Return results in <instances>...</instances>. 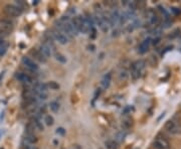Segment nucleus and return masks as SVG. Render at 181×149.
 <instances>
[{
  "mask_svg": "<svg viewBox=\"0 0 181 149\" xmlns=\"http://www.w3.org/2000/svg\"><path fill=\"white\" fill-rule=\"evenodd\" d=\"M4 74H5V71H3L2 73H0V82H1V80L3 79V76H4Z\"/></svg>",
  "mask_w": 181,
  "mask_h": 149,
  "instance_id": "42",
  "label": "nucleus"
},
{
  "mask_svg": "<svg viewBox=\"0 0 181 149\" xmlns=\"http://www.w3.org/2000/svg\"><path fill=\"white\" fill-rule=\"evenodd\" d=\"M134 109L132 108V107H130V106H127L125 109H124V111H123V113L124 114H128V113H130L131 111H133Z\"/></svg>",
  "mask_w": 181,
  "mask_h": 149,
  "instance_id": "37",
  "label": "nucleus"
},
{
  "mask_svg": "<svg viewBox=\"0 0 181 149\" xmlns=\"http://www.w3.org/2000/svg\"><path fill=\"white\" fill-rule=\"evenodd\" d=\"M111 82H112V74L111 73H108V74H105L104 78L102 79V82H101L103 89H108L110 87V85H111Z\"/></svg>",
  "mask_w": 181,
  "mask_h": 149,
  "instance_id": "14",
  "label": "nucleus"
},
{
  "mask_svg": "<svg viewBox=\"0 0 181 149\" xmlns=\"http://www.w3.org/2000/svg\"><path fill=\"white\" fill-rule=\"evenodd\" d=\"M44 122H45V124H46L47 126H51V125H53V123H54V119H53L52 116L46 115L44 117Z\"/></svg>",
  "mask_w": 181,
  "mask_h": 149,
  "instance_id": "27",
  "label": "nucleus"
},
{
  "mask_svg": "<svg viewBox=\"0 0 181 149\" xmlns=\"http://www.w3.org/2000/svg\"><path fill=\"white\" fill-rule=\"evenodd\" d=\"M119 30H117V29H116V30H114V31H113V36H118V35H119Z\"/></svg>",
  "mask_w": 181,
  "mask_h": 149,
  "instance_id": "41",
  "label": "nucleus"
},
{
  "mask_svg": "<svg viewBox=\"0 0 181 149\" xmlns=\"http://www.w3.org/2000/svg\"><path fill=\"white\" fill-rule=\"evenodd\" d=\"M88 49H89L90 51H96V47H95L94 45H88Z\"/></svg>",
  "mask_w": 181,
  "mask_h": 149,
  "instance_id": "39",
  "label": "nucleus"
},
{
  "mask_svg": "<svg viewBox=\"0 0 181 149\" xmlns=\"http://www.w3.org/2000/svg\"><path fill=\"white\" fill-rule=\"evenodd\" d=\"M30 123H32L34 125V127L38 131H43L44 127L42 125V121H41V118L39 114L36 113V115H33L31 118H30Z\"/></svg>",
  "mask_w": 181,
  "mask_h": 149,
  "instance_id": "8",
  "label": "nucleus"
},
{
  "mask_svg": "<svg viewBox=\"0 0 181 149\" xmlns=\"http://www.w3.org/2000/svg\"><path fill=\"white\" fill-rule=\"evenodd\" d=\"M35 130L36 128L34 127V125L32 123H28L25 125V134L35 135Z\"/></svg>",
  "mask_w": 181,
  "mask_h": 149,
  "instance_id": "21",
  "label": "nucleus"
},
{
  "mask_svg": "<svg viewBox=\"0 0 181 149\" xmlns=\"http://www.w3.org/2000/svg\"><path fill=\"white\" fill-rule=\"evenodd\" d=\"M152 45V39L151 37H148V39H145L144 41H142V43L139 45L138 47V51L140 53H146L148 51H149L150 47H151Z\"/></svg>",
  "mask_w": 181,
  "mask_h": 149,
  "instance_id": "7",
  "label": "nucleus"
},
{
  "mask_svg": "<svg viewBox=\"0 0 181 149\" xmlns=\"http://www.w3.org/2000/svg\"><path fill=\"white\" fill-rule=\"evenodd\" d=\"M128 21V17L126 15V12H123L120 14V20H119V24L120 25H124L126 22Z\"/></svg>",
  "mask_w": 181,
  "mask_h": 149,
  "instance_id": "26",
  "label": "nucleus"
},
{
  "mask_svg": "<svg viewBox=\"0 0 181 149\" xmlns=\"http://www.w3.org/2000/svg\"><path fill=\"white\" fill-rule=\"evenodd\" d=\"M49 108L53 113H58V110H60V104L56 101H52V102L49 103Z\"/></svg>",
  "mask_w": 181,
  "mask_h": 149,
  "instance_id": "23",
  "label": "nucleus"
},
{
  "mask_svg": "<svg viewBox=\"0 0 181 149\" xmlns=\"http://www.w3.org/2000/svg\"><path fill=\"white\" fill-rule=\"evenodd\" d=\"M146 7V2L145 1H137V8L143 9Z\"/></svg>",
  "mask_w": 181,
  "mask_h": 149,
  "instance_id": "32",
  "label": "nucleus"
},
{
  "mask_svg": "<svg viewBox=\"0 0 181 149\" xmlns=\"http://www.w3.org/2000/svg\"><path fill=\"white\" fill-rule=\"evenodd\" d=\"M164 129L167 132L172 135H179L181 134V124L179 122L175 121L174 119H170L165 123Z\"/></svg>",
  "mask_w": 181,
  "mask_h": 149,
  "instance_id": "2",
  "label": "nucleus"
},
{
  "mask_svg": "<svg viewBox=\"0 0 181 149\" xmlns=\"http://www.w3.org/2000/svg\"><path fill=\"white\" fill-rule=\"evenodd\" d=\"M119 20H120V12L118 9H115L111 13L110 17H109V24H110V26H115L117 24H119Z\"/></svg>",
  "mask_w": 181,
  "mask_h": 149,
  "instance_id": "10",
  "label": "nucleus"
},
{
  "mask_svg": "<svg viewBox=\"0 0 181 149\" xmlns=\"http://www.w3.org/2000/svg\"><path fill=\"white\" fill-rule=\"evenodd\" d=\"M145 67H146V63H145V61H143V60L136 61V62L133 63V64L131 65L130 74H131V77H132L133 80H137L141 77V74H142Z\"/></svg>",
  "mask_w": 181,
  "mask_h": 149,
  "instance_id": "1",
  "label": "nucleus"
},
{
  "mask_svg": "<svg viewBox=\"0 0 181 149\" xmlns=\"http://www.w3.org/2000/svg\"><path fill=\"white\" fill-rule=\"evenodd\" d=\"M119 79H120V81H123V82L127 81V80L129 79V72L128 71L125 70V69H123L119 74Z\"/></svg>",
  "mask_w": 181,
  "mask_h": 149,
  "instance_id": "22",
  "label": "nucleus"
},
{
  "mask_svg": "<svg viewBox=\"0 0 181 149\" xmlns=\"http://www.w3.org/2000/svg\"><path fill=\"white\" fill-rule=\"evenodd\" d=\"M30 55H31L36 61H38L39 63H42V64H45L47 61V59L45 58L38 49H31V51H30Z\"/></svg>",
  "mask_w": 181,
  "mask_h": 149,
  "instance_id": "12",
  "label": "nucleus"
},
{
  "mask_svg": "<svg viewBox=\"0 0 181 149\" xmlns=\"http://www.w3.org/2000/svg\"><path fill=\"white\" fill-rule=\"evenodd\" d=\"M0 47H7L6 41H5L4 39H2V37H0Z\"/></svg>",
  "mask_w": 181,
  "mask_h": 149,
  "instance_id": "38",
  "label": "nucleus"
},
{
  "mask_svg": "<svg viewBox=\"0 0 181 149\" xmlns=\"http://www.w3.org/2000/svg\"><path fill=\"white\" fill-rule=\"evenodd\" d=\"M179 34H180V29H179V28H177V29H175L174 31L172 32V33L169 34L168 39H175V37H177Z\"/></svg>",
  "mask_w": 181,
  "mask_h": 149,
  "instance_id": "30",
  "label": "nucleus"
},
{
  "mask_svg": "<svg viewBox=\"0 0 181 149\" xmlns=\"http://www.w3.org/2000/svg\"><path fill=\"white\" fill-rule=\"evenodd\" d=\"M47 86H48V89L52 90V91H58V90L60 89V85L54 81H50L47 84Z\"/></svg>",
  "mask_w": 181,
  "mask_h": 149,
  "instance_id": "25",
  "label": "nucleus"
},
{
  "mask_svg": "<svg viewBox=\"0 0 181 149\" xmlns=\"http://www.w3.org/2000/svg\"><path fill=\"white\" fill-rule=\"evenodd\" d=\"M38 141V139H37V137H36V135H29V134H25L23 136V142L27 143V144H35L36 142Z\"/></svg>",
  "mask_w": 181,
  "mask_h": 149,
  "instance_id": "16",
  "label": "nucleus"
},
{
  "mask_svg": "<svg viewBox=\"0 0 181 149\" xmlns=\"http://www.w3.org/2000/svg\"><path fill=\"white\" fill-rule=\"evenodd\" d=\"M171 11H172V13H173V14H175V15H178V14H180V13H181L180 8H177V7H172V8H171Z\"/></svg>",
  "mask_w": 181,
  "mask_h": 149,
  "instance_id": "33",
  "label": "nucleus"
},
{
  "mask_svg": "<svg viewBox=\"0 0 181 149\" xmlns=\"http://www.w3.org/2000/svg\"><path fill=\"white\" fill-rule=\"evenodd\" d=\"M0 149H4V148H0Z\"/></svg>",
  "mask_w": 181,
  "mask_h": 149,
  "instance_id": "44",
  "label": "nucleus"
},
{
  "mask_svg": "<svg viewBox=\"0 0 181 149\" xmlns=\"http://www.w3.org/2000/svg\"><path fill=\"white\" fill-rule=\"evenodd\" d=\"M126 136H127V133L125 132V130H121L119 132L116 133L115 135V141L119 144V143H122L124 140H125Z\"/></svg>",
  "mask_w": 181,
  "mask_h": 149,
  "instance_id": "17",
  "label": "nucleus"
},
{
  "mask_svg": "<svg viewBox=\"0 0 181 149\" xmlns=\"http://www.w3.org/2000/svg\"><path fill=\"white\" fill-rule=\"evenodd\" d=\"M128 6H129V10L130 11H134L135 12V10L138 9L137 8V1H129Z\"/></svg>",
  "mask_w": 181,
  "mask_h": 149,
  "instance_id": "28",
  "label": "nucleus"
},
{
  "mask_svg": "<svg viewBox=\"0 0 181 149\" xmlns=\"http://www.w3.org/2000/svg\"><path fill=\"white\" fill-rule=\"evenodd\" d=\"M7 51V47H0V57H2L6 53Z\"/></svg>",
  "mask_w": 181,
  "mask_h": 149,
  "instance_id": "35",
  "label": "nucleus"
},
{
  "mask_svg": "<svg viewBox=\"0 0 181 149\" xmlns=\"http://www.w3.org/2000/svg\"><path fill=\"white\" fill-rule=\"evenodd\" d=\"M105 147L107 149H118L119 148V144L116 142L115 140H107L105 141Z\"/></svg>",
  "mask_w": 181,
  "mask_h": 149,
  "instance_id": "19",
  "label": "nucleus"
},
{
  "mask_svg": "<svg viewBox=\"0 0 181 149\" xmlns=\"http://www.w3.org/2000/svg\"><path fill=\"white\" fill-rule=\"evenodd\" d=\"M153 147L156 149H170L171 145L165 137L157 136L153 142Z\"/></svg>",
  "mask_w": 181,
  "mask_h": 149,
  "instance_id": "4",
  "label": "nucleus"
},
{
  "mask_svg": "<svg viewBox=\"0 0 181 149\" xmlns=\"http://www.w3.org/2000/svg\"><path fill=\"white\" fill-rule=\"evenodd\" d=\"M51 34H52L54 41H58V43H60V45H66V43H68V39L66 36V34H64L62 32H60V30H58V29L51 30Z\"/></svg>",
  "mask_w": 181,
  "mask_h": 149,
  "instance_id": "5",
  "label": "nucleus"
},
{
  "mask_svg": "<svg viewBox=\"0 0 181 149\" xmlns=\"http://www.w3.org/2000/svg\"><path fill=\"white\" fill-rule=\"evenodd\" d=\"M8 35H9L8 32H6L5 30H3V29H1V28H0V37L4 39V37H6V36H8Z\"/></svg>",
  "mask_w": 181,
  "mask_h": 149,
  "instance_id": "34",
  "label": "nucleus"
},
{
  "mask_svg": "<svg viewBox=\"0 0 181 149\" xmlns=\"http://www.w3.org/2000/svg\"><path fill=\"white\" fill-rule=\"evenodd\" d=\"M56 133H58V134H60V135H64V134H66V130H64V128L60 127V128H58V129H56Z\"/></svg>",
  "mask_w": 181,
  "mask_h": 149,
  "instance_id": "36",
  "label": "nucleus"
},
{
  "mask_svg": "<svg viewBox=\"0 0 181 149\" xmlns=\"http://www.w3.org/2000/svg\"><path fill=\"white\" fill-rule=\"evenodd\" d=\"M33 90L35 92H38V93H46L48 91V86L47 84L44 83H36L33 87Z\"/></svg>",
  "mask_w": 181,
  "mask_h": 149,
  "instance_id": "15",
  "label": "nucleus"
},
{
  "mask_svg": "<svg viewBox=\"0 0 181 149\" xmlns=\"http://www.w3.org/2000/svg\"><path fill=\"white\" fill-rule=\"evenodd\" d=\"M1 135H2V131L0 130V137H1Z\"/></svg>",
  "mask_w": 181,
  "mask_h": 149,
  "instance_id": "43",
  "label": "nucleus"
},
{
  "mask_svg": "<svg viewBox=\"0 0 181 149\" xmlns=\"http://www.w3.org/2000/svg\"><path fill=\"white\" fill-rule=\"evenodd\" d=\"M0 28L6 32H10L13 29V22L9 19H0Z\"/></svg>",
  "mask_w": 181,
  "mask_h": 149,
  "instance_id": "11",
  "label": "nucleus"
},
{
  "mask_svg": "<svg viewBox=\"0 0 181 149\" xmlns=\"http://www.w3.org/2000/svg\"><path fill=\"white\" fill-rule=\"evenodd\" d=\"M35 92V91H34ZM35 96L36 98H38L39 100H46L47 99V94L46 93H38V92H35Z\"/></svg>",
  "mask_w": 181,
  "mask_h": 149,
  "instance_id": "29",
  "label": "nucleus"
},
{
  "mask_svg": "<svg viewBox=\"0 0 181 149\" xmlns=\"http://www.w3.org/2000/svg\"><path fill=\"white\" fill-rule=\"evenodd\" d=\"M54 58H56V60L58 61V63H60V64H66V58L60 53H54Z\"/></svg>",
  "mask_w": 181,
  "mask_h": 149,
  "instance_id": "24",
  "label": "nucleus"
},
{
  "mask_svg": "<svg viewBox=\"0 0 181 149\" xmlns=\"http://www.w3.org/2000/svg\"><path fill=\"white\" fill-rule=\"evenodd\" d=\"M4 12L6 13L7 16L10 17H18L19 15H21L22 9L19 8L17 5L14 4H6L4 6Z\"/></svg>",
  "mask_w": 181,
  "mask_h": 149,
  "instance_id": "3",
  "label": "nucleus"
},
{
  "mask_svg": "<svg viewBox=\"0 0 181 149\" xmlns=\"http://www.w3.org/2000/svg\"><path fill=\"white\" fill-rule=\"evenodd\" d=\"M21 148H22V149H38L36 146H33V145L27 144V143H25V142L22 143Z\"/></svg>",
  "mask_w": 181,
  "mask_h": 149,
  "instance_id": "31",
  "label": "nucleus"
},
{
  "mask_svg": "<svg viewBox=\"0 0 181 149\" xmlns=\"http://www.w3.org/2000/svg\"><path fill=\"white\" fill-rule=\"evenodd\" d=\"M121 126L124 130H128L130 129L131 127L133 126V120L131 118H127V119L123 120L121 123Z\"/></svg>",
  "mask_w": 181,
  "mask_h": 149,
  "instance_id": "20",
  "label": "nucleus"
},
{
  "mask_svg": "<svg viewBox=\"0 0 181 149\" xmlns=\"http://www.w3.org/2000/svg\"><path fill=\"white\" fill-rule=\"evenodd\" d=\"M15 78H16V80H18V81L23 84H26V85H29V84L33 83L32 78L30 76H28L27 74H24V73H16L15 74Z\"/></svg>",
  "mask_w": 181,
  "mask_h": 149,
  "instance_id": "9",
  "label": "nucleus"
},
{
  "mask_svg": "<svg viewBox=\"0 0 181 149\" xmlns=\"http://www.w3.org/2000/svg\"><path fill=\"white\" fill-rule=\"evenodd\" d=\"M21 61H22V64H23L28 70L32 71V72H37V71L39 70L38 65L34 62V60L30 59L29 57H23Z\"/></svg>",
  "mask_w": 181,
  "mask_h": 149,
  "instance_id": "6",
  "label": "nucleus"
},
{
  "mask_svg": "<svg viewBox=\"0 0 181 149\" xmlns=\"http://www.w3.org/2000/svg\"><path fill=\"white\" fill-rule=\"evenodd\" d=\"M101 94V89H98L96 91V93H95V97H94V100H97L98 99V96H100Z\"/></svg>",
  "mask_w": 181,
  "mask_h": 149,
  "instance_id": "40",
  "label": "nucleus"
},
{
  "mask_svg": "<svg viewBox=\"0 0 181 149\" xmlns=\"http://www.w3.org/2000/svg\"><path fill=\"white\" fill-rule=\"evenodd\" d=\"M149 23L151 24V25H153L154 27H156V26H159V24L161 23V18H160L159 15L154 14L153 16H152L151 18L149 19Z\"/></svg>",
  "mask_w": 181,
  "mask_h": 149,
  "instance_id": "18",
  "label": "nucleus"
},
{
  "mask_svg": "<svg viewBox=\"0 0 181 149\" xmlns=\"http://www.w3.org/2000/svg\"><path fill=\"white\" fill-rule=\"evenodd\" d=\"M38 51H40V53H42V55H44L46 59L50 58L51 55H52V51H51V49L46 45V43H42L40 45H39V49H38Z\"/></svg>",
  "mask_w": 181,
  "mask_h": 149,
  "instance_id": "13",
  "label": "nucleus"
}]
</instances>
